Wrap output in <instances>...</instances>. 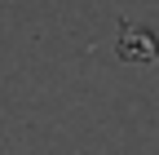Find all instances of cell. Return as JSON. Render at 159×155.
I'll return each mask as SVG.
<instances>
[{"instance_id":"cell-1","label":"cell","mask_w":159,"mask_h":155,"mask_svg":"<svg viewBox=\"0 0 159 155\" xmlns=\"http://www.w3.org/2000/svg\"><path fill=\"white\" fill-rule=\"evenodd\" d=\"M119 58L124 62H159V40L142 27L119 22Z\"/></svg>"}]
</instances>
